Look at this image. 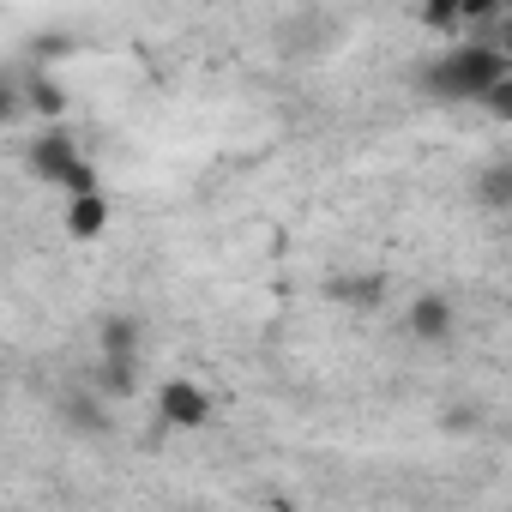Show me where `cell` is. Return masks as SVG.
Listing matches in <instances>:
<instances>
[{"label": "cell", "mask_w": 512, "mask_h": 512, "mask_svg": "<svg viewBox=\"0 0 512 512\" xmlns=\"http://www.w3.org/2000/svg\"><path fill=\"white\" fill-rule=\"evenodd\" d=\"M506 296H512V266H506Z\"/></svg>", "instance_id": "obj_17"}, {"label": "cell", "mask_w": 512, "mask_h": 512, "mask_svg": "<svg viewBox=\"0 0 512 512\" xmlns=\"http://www.w3.org/2000/svg\"><path fill=\"white\" fill-rule=\"evenodd\" d=\"M151 410H157V422H163V428H175V434H193V428H205V422L217 416L211 392H205L199 380H187V374L163 380V386H157V398H151Z\"/></svg>", "instance_id": "obj_3"}, {"label": "cell", "mask_w": 512, "mask_h": 512, "mask_svg": "<svg viewBox=\"0 0 512 512\" xmlns=\"http://www.w3.org/2000/svg\"><path fill=\"white\" fill-rule=\"evenodd\" d=\"M488 43H494V49H500V55L512 61V7H506V13L494 19V31H488Z\"/></svg>", "instance_id": "obj_16"}, {"label": "cell", "mask_w": 512, "mask_h": 512, "mask_svg": "<svg viewBox=\"0 0 512 512\" xmlns=\"http://www.w3.org/2000/svg\"><path fill=\"white\" fill-rule=\"evenodd\" d=\"M326 296L356 314H374L386 302V272H338V278H326Z\"/></svg>", "instance_id": "obj_8"}, {"label": "cell", "mask_w": 512, "mask_h": 512, "mask_svg": "<svg viewBox=\"0 0 512 512\" xmlns=\"http://www.w3.org/2000/svg\"><path fill=\"white\" fill-rule=\"evenodd\" d=\"M67 49H73V37H43V43L31 49V61H37V67H49V61H61Z\"/></svg>", "instance_id": "obj_15"}, {"label": "cell", "mask_w": 512, "mask_h": 512, "mask_svg": "<svg viewBox=\"0 0 512 512\" xmlns=\"http://www.w3.org/2000/svg\"><path fill=\"white\" fill-rule=\"evenodd\" d=\"M19 85H25V103H31L37 121H61L67 115V85L49 67H19Z\"/></svg>", "instance_id": "obj_9"}, {"label": "cell", "mask_w": 512, "mask_h": 512, "mask_svg": "<svg viewBox=\"0 0 512 512\" xmlns=\"http://www.w3.org/2000/svg\"><path fill=\"white\" fill-rule=\"evenodd\" d=\"M404 332H410L416 344H452V332H458V308H452V296H446V290H422V296H410V308H404Z\"/></svg>", "instance_id": "obj_4"}, {"label": "cell", "mask_w": 512, "mask_h": 512, "mask_svg": "<svg viewBox=\"0 0 512 512\" xmlns=\"http://www.w3.org/2000/svg\"><path fill=\"white\" fill-rule=\"evenodd\" d=\"M61 422H67L73 434H109V398L85 380V386L61 392Z\"/></svg>", "instance_id": "obj_7"}, {"label": "cell", "mask_w": 512, "mask_h": 512, "mask_svg": "<svg viewBox=\"0 0 512 512\" xmlns=\"http://www.w3.org/2000/svg\"><path fill=\"white\" fill-rule=\"evenodd\" d=\"M85 380H91L109 404H127V398H139V386H145V362H139V356H97Z\"/></svg>", "instance_id": "obj_6"}, {"label": "cell", "mask_w": 512, "mask_h": 512, "mask_svg": "<svg viewBox=\"0 0 512 512\" xmlns=\"http://www.w3.org/2000/svg\"><path fill=\"white\" fill-rule=\"evenodd\" d=\"M25 163H31L37 181H49V187H61V193H91V187H97V163L79 151V139H73L61 121H49V127L25 145Z\"/></svg>", "instance_id": "obj_2"}, {"label": "cell", "mask_w": 512, "mask_h": 512, "mask_svg": "<svg viewBox=\"0 0 512 512\" xmlns=\"http://www.w3.org/2000/svg\"><path fill=\"white\" fill-rule=\"evenodd\" d=\"M500 13H506V0H464V37H488Z\"/></svg>", "instance_id": "obj_13"}, {"label": "cell", "mask_w": 512, "mask_h": 512, "mask_svg": "<svg viewBox=\"0 0 512 512\" xmlns=\"http://www.w3.org/2000/svg\"><path fill=\"white\" fill-rule=\"evenodd\" d=\"M470 199H476V205H488V211H512V157L482 163V169H476V181H470Z\"/></svg>", "instance_id": "obj_11"}, {"label": "cell", "mask_w": 512, "mask_h": 512, "mask_svg": "<svg viewBox=\"0 0 512 512\" xmlns=\"http://www.w3.org/2000/svg\"><path fill=\"white\" fill-rule=\"evenodd\" d=\"M422 25L434 31V37H458L464 31V0H422Z\"/></svg>", "instance_id": "obj_12"}, {"label": "cell", "mask_w": 512, "mask_h": 512, "mask_svg": "<svg viewBox=\"0 0 512 512\" xmlns=\"http://www.w3.org/2000/svg\"><path fill=\"white\" fill-rule=\"evenodd\" d=\"M482 115H494V121H506V127H512V73H506V79H494V85L482 91Z\"/></svg>", "instance_id": "obj_14"}, {"label": "cell", "mask_w": 512, "mask_h": 512, "mask_svg": "<svg viewBox=\"0 0 512 512\" xmlns=\"http://www.w3.org/2000/svg\"><path fill=\"white\" fill-rule=\"evenodd\" d=\"M109 217H115L109 193H103V187H91V193H67L61 229H67V241H97V235L109 229Z\"/></svg>", "instance_id": "obj_5"}, {"label": "cell", "mask_w": 512, "mask_h": 512, "mask_svg": "<svg viewBox=\"0 0 512 512\" xmlns=\"http://www.w3.org/2000/svg\"><path fill=\"white\" fill-rule=\"evenodd\" d=\"M506 73H512V61H506L488 37H464V43H452V49L422 73V91L440 97V103H482V91H488L494 79H506Z\"/></svg>", "instance_id": "obj_1"}, {"label": "cell", "mask_w": 512, "mask_h": 512, "mask_svg": "<svg viewBox=\"0 0 512 512\" xmlns=\"http://www.w3.org/2000/svg\"><path fill=\"white\" fill-rule=\"evenodd\" d=\"M97 356H145V320L103 314L97 320Z\"/></svg>", "instance_id": "obj_10"}]
</instances>
